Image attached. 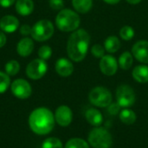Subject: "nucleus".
<instances>
[{
    "label": "nucleus",
    "mask_w": 148,
    "mask_h": 148,
    "mask_svg": "<svg viewBox=\"0 0 148 148\" xmlns=\"http://www.w3.org/2000/svg\"><path fill=\"white\" fill-rule=\"evenodd\" d=\"M90 42L89 34L83 29L75 30L67 43V53L69 58L76 62L82 61L88 53Z\"/></svg>",
    "instance_id": "1"
},
{
    "label": "nucleus",
    "mask_w": 148,
    "mask_h": 148,
    "mask_svg": "<svg viewBox=\"0 0 148 148\" xmlns=\"http://www.w3.org/2000/svg\"><path fill=\"white\" fill-rule=\"evenodd\" d=\"M29 125L36 134H48L55 127V115L47 108H38L29 114Z\"/></svg>",
    "instance_id": "2"
},
{
    "label": "nucleus",
    "mask_w": 148,
    "mask_h": 148,
    "mask_svg": "<svg viewBox=\"0 0 148 148\" xmlns=\"http://www.w3.org/2000/svg\"><path fill=\"white\" fill-rule=\"evenodd\" d=\"M81 23L79 15L72 10L62 9L56 16V24L57 28L64 32L75 31Z\"/></svg>",
    "instance_id": "3"
},
{
    "label": "nucleus",
    "mask_w": 148,
    "mask_h": 148,
    "mask_svg": "<svg viewBox=\"0 0 148 148\" xmlns=\"http://www.w3.org/2000/svg\"><path fill=\"white\" fill-rule=\"evenodd\" d=\"M88 142L94 148H110L113 145V138L108 130L98 127L90 131Z\"/></svg>",
    "instance_id": "4"
},
{
    "label": "nucleus",
    "mask_w": 148,
    "mask_h": 148,
    "mask_svg": "<svg viewBox=\"0 0 148 148\" xmlns=\"http://www.w3.org/2000/svg\"><path fill=\"white\" fill-rule=\"evenodd\" d=\"M54 34V25L49 20H40L36 22L31 29V36L34 40L43 42L49 39Z\"/></svg>",
    "instance_id": "5"
},
{
    "label": "nucleus",
    "mask_w": 148,
    "mask_h": 148,
    "mask_svg": "<svg viewBox=\"0 0 148 148\" xmlns=\"http://www.w3.org/2000/svg\"><path fill=\"white\" fill-rule=\"evenodd\" d=\"M90 102L99 108L108 107L112 103V94L104 87H96L93 88L88 95Z\"/></svg>",
    "instance_id": "6"
},
{
    "label": "nucleus",
    "mask_w": 148,
    "mask_h": 148,
    "mask_svg": "<svg viewBox=\"0 0 148 148\" xmlns=\"http://www.w3.org/2000/svg\"><path fill=\"white\" fill-rule=\"evenodd\" d=\"M117 103L121 108H129L135 102V94L128 85H121L116 90Z\"/></svg>",
    "instance_id": "7"
},
{
    "label": "nucleus",
    "mask_w": 148,
    "mask_h": 148,
    "mask_svg": "<svg viewBox=\"0 0 148 148\" xmlns=\"http://www.w3.org/2000/svg\"><path fill=\"white\" fill-rule=\"evenodd\" d=\"M48 65L42 59H35L30 62L26 68V75L32 80H39L46 74Z\"/></svg>",
    "instance_id": "8"
},
{
    "label": "nucleus",
    "mask_w": 148,
    "mask_h": 148,
    "mask_svg": "<svg viewBox=\"0 0 148 148\" xmlns=\"http://www.w3.org/2000/svg\"><path fill=\"white\" fill-rule=\"evenodd\" d=\"M12 94L18 99H27L31 95L32 88L30 84L23 79L15 80L10 86Z\"/></svg>",
    "instance_id": "9"
},
{
    "label": "nucleus",
    "mask_w": 148,
    "mask_h": 148,
    "mask_svg": "<svg viewBox=\"0 0 148 148\" xmlns=\"http://www.w3.org/2000/svg\"><path fill=\"white\" fill-rule=\"evenodd\" d=\"M100 69L105 75H114L118 69V62L110 55L104 56L102 58H101Z\"/></svg>",
    "instance_id": "10"
},
{
    "label": "nucleus",
    "mask_w": 148,
    "mask_h": 148,
    "mask_svg": "<svg viewBox=\"0 0 148 148\" xmlns=\"http://www.w3.org/2000/svg\"><path fill=\"white\" fill-rule=\"evenodd\" d=\"M73 119V114L71 109L65 105L60 106L56 110L55 120L61 127H68Z\"/></svg>",
    "instance_id": "11"
},
{
    "label": "nucleus",
    "mask_w": 148,
    "mask_h": 148,
    "mask_svg": "<svg viewBox=\"0 0 148 148\" xmlns=\"http://www.w3.org/2000/svg\"><path fill=\"white\" fill-rule=\"evenodd\" d=\"M132 54L139 62L148 63V41L141 40L137 42L133 46Z\"/></svg>",
    "instance_id": "12"
},
{
    "label": "nucleus",
    "mask_w": 148,
    "mask_h": 148,
    "mask_svg": "<svg viewBox=\"0 0 148 148\" xmlns=\"http://www.w3.org/2000/svg\"><path fill=\"white\" fill-rule=\"evenodd\" d=\"M19 27V21L14 16H4L0 20V28L3 31L11 33L16 31Z\"/></svg>",
    "instance_id": "13"
},
{
    "label": "nucleus",
    "mask_w": 148,
    "mask_h": 148,
    "mask_svg": "<svg viewBox=\"0 0 148 148\" xmlns=\"http://www.w3.org/2000/svg\"><path fill=\"white\" fill-rule=\"evenodd\" d=\"M56 71L59 75L62 77H68L73 73L74 65L68 59L61 58L56 62Z\"/></svg>",
    "instance_id": "14"
},
{
    "label": "nucleus",
    "mask_w": 148,
    "mask_h": 148,
    "mask_svg": "<svg viewBox=\"0 0 148 148\" xmlns=\"http://www.w3.org/2000/svg\"><path fill=\"white\" fill-rule=\"evenodd\" d=\"M33 49H34V42L29 37L21 39L16 46L17 53L23 57H26L29 56L32 53Z\"/></svg>",
    "instance_id": "15"
},
{
    "label": "nucleus",
    "mask_w": 148,
    "mask_h": 148,
    "mask_svg": "<svg viewBox=\"0 0 148 148\" xmlns=\"http://www.w3.org/2000/svg\"><path fill=\"white\" fill-rule=\"evenodd\" d=\"M85 118L90 125L95 127L100 126L103 121V116L101 113L95 108L88 109L85 114Z\"/></svg>",
    "instance_id": "16"
},
{
    "label": "nucleus",
    "mask_w": 148,
    "mask_h": 148,
    "mask_svg": "<svg viewBox=\"0 0 148 148\" xmlns=\"http://www.w3.org/2000/svg\"><path fill=\"white\" fill-rule=\"evenodd\" d=\"M16 10L21 16H29L34 10V3L32 0H17Z\"/></svg>",
    "instance_id": "17"
},
{
    "label": "nucleus",
    "mask_w": 148,
    "mask_h": 148,
    "mask_svg": "<svg viewBox=\"0 0 148 148\" xmlns=\"http://www.w3.org/2000/svg\"><path fill=\"white\" fill-rule=\"evenodd\" d=\"M132 75L136 82L140 83H147L148 82V66L139 65L135 67Z\"/></svg>",
    "instance_id": "18"
},
{
    "label": "nucleus",
    "mask_w": 148,
    "mask_h": 148,
    "mask_svg": "<svg viewBox=\"0 0 148 148\" xmlns=\"http://www.w3.org/2000/svg\"><path fill=\"white\" fill-rule=\"evenodd\" d=\"M104 48L109 53H115L121 48V42L117 36H110L105 40Z\"/></svg>",
    "instance_id": "19"
},
{
    "label": "nucleus",
    "mask_w": 148,
    "mask_h": 148,
    "mask_svg": "<svg viewBox=\"0 0 148 148\" xmlns=\"http://www.w3.org/2000/svg\"><path fill=\"white\" fill-rule=\"evenodd\" d=\"M72 4L77 12L85 14L91 10L93 6V1L92 0H72Z\"/></svg>",
    "instance_id": "20"
},
{
    "label": "nucleus",
    "mask_w": 148,
    "mask_h": 148,
    "mask_svg": "<svg viewBox=\"0 0 148 148\" xmlns=\"http://www.w3.org/2000/svg\"><path fill=\"white\" fill-rule=\"evenodd\" d=\"M133 62H134L133 54H131L128 51H126V52L122 53L121 56H120L119 61H118V64L123 70H127L132 67Z\"/></svg>",
    "instance_id": "21"
},
{
    "label": "nucleus",
    "mask_w": 148,
    "mask_h": 148,
    "mask_svg": "<svg viewBox=\"0 0 148 148\" xmlns=\"http://www.w3.org/2000/svg\"><path fill=\"white\" fill-rule=\"evenodd\" d=\"M120 120L126 125H131L135 122L136 114L133 110L126 108L120 113Z\"/></svg>",
    "instance_id": "22"
},
{
    "label": "nucleus",
    "mask_w": 148,
    "mask_h": 148,
    "mask_svg": "<svg viewBox=\"0 0 148 148\" xmlns=\"http://www.w3.org/2000/svg\"><path fill=\"white\" fill-rule=\"evenodd\" d=\"M65 148H89V145L82 139L74 138L66 143Z\"/></svg>",
    "instance_id": "23"
},
{
    "label": "nucleus",
    "mask_w": 148,
    "mask_h": 148,
    "mask_svg": "<svg viewBox=\"0 0 148 148\" xmlns=\"http://www.w3.org/2000/svg\"><path fill=\"white\" fill-rule=\"evenodd\" d=\"M4 69H5L6 74L8 75H16L19 72L20 65H19V63H18L17 61L11 60V61H9L5 64Z\"/></svg>",
    "instance_id": "24"
},
{
    "label": "nucleus",
    "mask_w": 148,
    "mask_h": 148,
    "mask_svg": "<svg viewBox=\"0 0 148 148\" xmlns=\"http://www.w3.org/2000/svg\"><path fill=\"white\" fill-rule=\"evenodd\" d=\"M42 148H62V143L59 139L50 137L42 142Z\"/></svg>",
    "instance_id": "25"
},
{
    "label": "nucleus",
    "mask_w": 148,
    "mask_h": 148,
    "mask_svg": "<svg viewBox=\"0 0 148 148\" xmlns=\"http://www.w3.org/2000/svg\"><path fill=\"white\" fill-rule=\"evenodd\" d=\"M120 36H121V37L123 40L129 41V40H131L134 37V29L131 26H128V25L123 26L121 29V30H120Z\"/></svg>",
    "instance_id": "26"
},
{
    "label": "nucleus",
    "mask_w": 148,
    "mask_h": 148,
    "mask_svg": "<svg viewBox=\"0 0 148 148\" xmlns=\"http://www.w3.org/2000/svg\"><path fill=\"white\" fill-rule=\"evenodd\" d=\"M10 76L7 74L0 71V94L4 93L10 87Z\"/></svg>",
    "instance_id": "27"
},
{
    "label": "nucleus",
    "mask_w": 148,
    "mask_h": 148,
    "mask_svg": "<svg viewBox=\"0 0 148 148\" xmlns=\"http://www.w3.org/2000/svg\"><path fill=\"white\" fill-rule=\"evenodd\" d=\"M38 56L40 57V59H42V60H48L52 56V49L48 45H44V46H42L39 50H38Z\"/></svg>",
    "instance_id": "28"
},
{
    "label": "nucleus",
    "mask_w": 148,
    "mask_h": 148,
    "mask_svg": "<svg viewBox=\"0 0 148 148\" xmlns=\"http://www.w3.org/2000/svg\"><path fill=\"white\" fill-rule=\"evenodd\" d=\"M105 48L101 44H95L91 48V53L96 58H102L105 56Z\"/></svg>",
    "instance_id": "29"
},
{
    "label": "nucleus",
    "mask_w": 148,
    "mask_h": 148,
    "mask_svg": "<svg viewBox=\"0 0 148 148\" xmlns=\"http://www.w3.org/2000/svg\"><path fill=\"white\" fill-rule=\"evenodd\" d=\"M49 6L56 10H62L64 6V2L63 0H49Z\"/></svg>",
    "instance_id": "30"
},
{
    "label": "nucleus",
    "mask_w": 148,
    "mask_h": 148,
    "mask_svg": "<svg viewBox=\"0 0 148 148\" xmlns=\"http://www.w3.org/2000/svg\"><path fill=\"white\" fill-rule=\"evenodd\" d=\"M121 108V107L118 103H111V104L108 106V112H109L110 114L116 115L117 114H119Z\"/></svg>",
    "instance_id": "31"
},
{
    "label": "nucleus",
    "mask_w": 148,
    "mask_h": 148,
    "mask_svg": "<svg viewBox=\"0 0 148 148\" xmlns=\"http://www.w3.org/2000/svg\"><path fill=\"white\" fill-rule=\"evenodd\" d=\"M31 29L32 28L28 25V24H23L21 26L20 28V33L23 36H28V35H31Z\"/></svg>",
    "instance_id": "32"
},
{
    "label": "nucleus",
    "mask_w": 148,
    "mask_h": 148,
    "mask_svg": "<svg viewBox=\"0 0 148 148\" xmlns=\"http://www.w3.org/2000/svg\"><path fill=\"white\" fill-rule=\"evenodd\" d=\"M15 0H0V5L3 8H9L14 3Z\"/></svg>",
    "instance_id": "33"
},
{
    "label": "nucleus",
    "mask_w": 148,
    "mask_h": 148,
    "mask_svg": "<svg viewBox=\"0 0 148 148\" xmlns=\"http://www.w3.org/2000/svg\"><path fill=\"white\" fill-rule=\"evenodd\" d=\"M6 40H7V38H6V36L4 35V33L0 31V48H2L5 45Z\"/></svg>",
    "instance_id": "34"
},
{
    "label": "nucleus",
    "mask_w": 148,
    "mask_h": 148,
    "mask_svg": "<svg viewBox=\"0 0 148 148\" xmlns=\"http://www.w3.org/2000/svg\"><path fill=\"white\" fill-rule=\"evenodd\" d=\"M105 3H109V4H116L118 3L121 0H103Z\"/></svg>",
    "instance_id": "35"
},
{
    "label": "nucleus",
    "mask_w": 148,
    "mask_h": 148,
    "mask_svg": "<svg viewBox=\"0 0 148 148\" xmlns=\"http://www.w3.org/2000/svg\"><path fill=\"white\" fill-rule=\"evenodd\" d=\"M129 3L131 4H137L139 3L140 2H141V0H127Z\"/></svg>",
    "instance_id": "36"
}]
</instances>
